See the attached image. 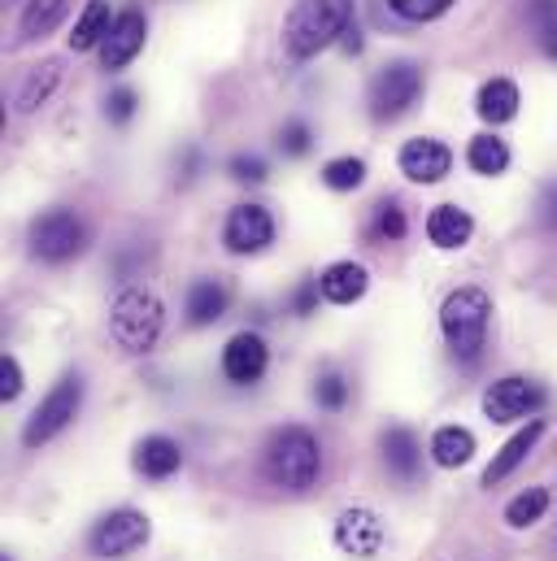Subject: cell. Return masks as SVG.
Returning <instances> with one entry per match:
<instances>
[{
  "instance_id": "38",
  "label": "cell",
  "mask_w": 557,
  "mask_h": 561,
  "mask_svg": "<svg viewBox=\"0 0 557 561\" xmlns=\"http://www.w3.org/2000/svg\"><path fill=\"white\" fill-rule=\"evenodd\" d=\"M527 13H532L536 26H545V22L557 18V0H527Z\"/></svg>"
},
{
  "instance_id": "14",
  "label": "cell",
  "mask_w": 557,
  "mask_h": 561,
  "mask_svg": "<svg viewBox=\"0 0 557 561\" xmlns=\"http://www.w3.org/2000/svg\"><path fill=\"white\" fill-rule=\"evenodd\" d=\"M397 165H401V174H406L410 183L431 187V183H444V179H448V170H453V148L444 140H435V136H414V140L401 144Z\"/></svg>"
},
{
  "instance_id": "21",
  "label": "cell",
  "mask_w": 557,
  "mask_h": 561,
  "mask_svg": "<svg viewBox=\"0 0 557 561\" xmlns=\"http://www.w3.org/2000/svg\"><path fill=\"white\" fill-rule=\"evenodd\" d=\"M475 431H466V426H457V422H448V426H435L431 431V444H427V453H431V461L440 466V470H462V466H470V457H475Z\"/></svg>"
},
{
  "instance_id": "28",
  "label": "cell",
  "mask_w": 557,
  "mask_h": 561,
  "mask_svg": "<svg viewBox=\"0 0 557 561\" xmlns=\"http://www.w3.org/2000/svg\"><path fill=\"white\" fill-rule=\"evenodd\" d=\"M549 505H554L549 488H527V492L510 496V505H505V527L527 531V527H536V523L549 514Z\"/></svg>"
},
{
  "instance_id": "11",
  "label": "cell",
  "mask_w": 557,
  "mask_h": 561,
  "mask_svg": "<svg viewBox=\"0 0 557 561\" xmlns=\"http://www.w3.org/2000/svg\"><path fill=\"white\" fill-rule=\"evenodd\" d=\"M223 244H227V253H236V257H258V253H266V249L275 244V214H271L266 205H258V201L236 205V209L227 214V222H223Z\"/></svg>"
},
{
  "instance_id": "9",
  "label": "cell",
  "mask_w": 557,
  "mask_h": 561,
  "mask_svg": "<svg viewBox=\"0 0 557 561\" xmlns=\"http://www.w3.org/2000/svg\"><path fill=\"white\" fill-rule=\"evenodd\" d=\"M422 101V70L414 61H393L375 75L371 83V118L375 123H397Z\"/></svg>"
},
{
  "instance_id": "19",
  "label": "cell",
  "mask_w": 557,
  "mask_h": 561,
  "mask_svg": "<svg viewBox=\"0 0 557 561\" xmlns=\"http://www.w3.org/2000/svg\"><path fill=\"white\" fill-rule=\"evenodd\" d=\"M231 305V291L223 279H192L183 296V318L187 327H214Z\"/></svg>"
},
{
  "instance_id": "5",
  "label": "cell",
  "mask_w": 557,
  "mask_h": 561,
  "mask_svg": "<svg viewBox=\"0 0 557 561\" xmlns=\"http://www.w3.org/2000/svg\"><path fill=\"white\" fill-rule=\"evenodd\" d=\"M83 392H88L83 375H79V370H66V375L44 392V401L31 410V419L22 426V448H44V444H53L61 431H70L75 419H79V410H83Z\"/></svg>"
},
{
  "instance_id": "37",
  "label": "cell",
  "mask_w": 557,
  "mask_h": 561,
  "mask_svg": "<svg viewBox=\"0 0 557 561\" xmlns=\"http://www.w3.org/2000/svg\"><path fill=\"white\" fill-rule=\"evenodd\" d=\"M536 218H541V227H545V231H554V236H557V179L541 187V201H536Z\"/></svg>"
},
{
  "instance_id": "15",
  "label": "cell",
  "mask_w": 557,
  "mask_h": 561,
  "mask_svg": "<svg viewBox=\"0 0 557 561\" xmlns=\"http://www.w3.org/2000/svg\"><path fill=\"white\" fill-rule=\"evenodd\" d=\"M144 35H148V18H144L139 9L118 13L114 26H110V35L101 39V66H105V70L132 66L139 57V48H144Z\"/></svg>"
},
{
  "instance_id": "26",
  "label": "cell",
  "mask_w": 557,
  "mask_h": 561,
  "mask_svg": "<svg viewBox=\"0 0 557 561\" xmlns=\"http://www.w3.org/2000/svg\"><path fill=\"white\" fill-rule=\"evenodd\" d=\"M371 244H401L410 236V218L401 209V201H379L371 209V227H366Z\"/></svg>"
},
{
  "instance_id": "33",
  "label": "cell",
  "mask_w": 557,
  "mask_h": 561,
  "mask_svg": "<svg viewBox=\"0 0 557 561\" xmlns=\"http://www.w3.org/2000/svg\"><path fill=\"white\" fill-rule=\"evenodd\" d=\"M309 148H314V131H309L300 118L283 123V131H278V152H283V157H305Z\"/></svg>"
},
{
  "instance_id": "20",
  "label": "cell",
  "mask_w": 557,
  "mask_h": 561,
  "mask_svg": "<svg viewBox=\"0 0 557 561\" xmlns=\"http://www.w3.org/2000/svg\"><path fill=\"white\" fill-rule=\"evenodd\" d=\"M318 287H322V300L327 305H357L371 287V271L362 262H331L322 275H318Z\"/></svg>"
},
{
  "instance_id": "8",
  "label": "cell",
  "mask_w": 557,
  "mask_h": 561,
  "mask_svg": "<svg viewBox=\"0 0 557 561\" xmlns=\"http://www.w3.org/2000/svg\"><path fill=\"white\" fill-rule=\"evenodd\" d=\"M545 401H549V392H545L536 379H527V375H501L497 383H488L479 410H484L488 422L510 426V422L536 419V414L545 410Z\"/></svg>"
},
{
  "instance_id": "7",
  "label": "cell",
  "mask_w": 557,
  "mask_h": 561,
  "mask_svg": "<svg viewBox=\"0 0 557 561\" xmlns=\"http://www.w3.org/2000/svg\"><path fill=\"white\" fill-rule=\"evenodd\" d=\"M152 540V518L136 505L105 510L88 531V553L96 561H127Z\"/></svg>"
},
{
  "instance_id": "25",
  "label": "cell",
  "mask_w": 557,
  "mask_h": 561,
  "mask_svg": "<svg viewBox=\"0 0 557 561\" xmlns=\"http://www.w3.org/2000/svg\"><path fill=\"white\" fill-rule=\"evenodd\" d=\"M110 26H114L110 4H105V0H88V9L79 13V22H75V31H70V48H75V53L96 48V44L110 35Z\"/></svg>"
},
{
  "instance_id": "12",
  "label": "cell",
  "mask_w": 557,
  "mask_h": 561,
  "mask_svg": "<svg viewBox=\"0 0 557 561\" xmlns=\"http://www.w3.org/2000/svg\"><path fill=\"white\" fill-rule=\"evenodd\" d=\"M266 370H271V348H266V340L258 331H236L223 344V375H227V383L253 388V383L266 379Z\"/></svg>"
},
{
  "instance_id": "30",
  "label": "cell",
  "mask_w": 557,
  "mask_h": 561,
  "mask_svg": "<svg viewBox=\"0 0 557 561\" xmlns=\"http://www.w3.org/2000/svg\"><path fill=\"white\" fill-rule=\"evenodd\" d=\"M314 405L327 410V414H340V410L349 405V379H344L340 370H322V375L314 379Z\"/></svg>"
},
{
  "instance_id": "18",
  "label": "cell",
  "mask_w": 557,
  "mask_h": 561,
  "mask_svg": "<svg viewBox=\"0 0 557 561\" xmlns=\"http://www.w3.org/2000/svg\"><path fill=\"white\" fill-rule=\"evenodd\" d=\"M475 236V218L462 209V205H435L427 214V240L440 249V253H457L466 249Z\"/></svg>"
},
{
  "instance_id": "39",
  "label": "cell",
  "mask_w": 557,
  "mask_h": 561,
  "mask_svg": "<svg viewBox=\"0 0 557 561\" xmlns=\"http://www.w3.org/2000/svg\"><path fill=\"white\" fill-rule=\"evenodd\" d=\"M541 44H545V53H549V57L557 61V18H554V22H545V26H541Z\"/></svg>"
},
{
  "instance_id": "4",
  "label": "cell",
  "mask_w": 557,
  "mask_h": 561,
  "mask_svg": "<svg viewBox=\"0 0 557 561\" xmlns=\"http://www.w3.org/2000/svg\"><path fill=\"white\" fill-rule=\"evenodd\" d=\"M161 331H166V305H161V296L152 287L127 283L114 296V305H110V335H114V344L123 353H132V357H144V353L157 348Z\"/></svg>"
},
{
  "instance_id": "16",
  "label": "cell",
  "mask_w": 557,
  "mask_h": 561,
  "mask_svg": "<svg viewBox=\"0 0 557 561\" xmlns=\"http://www.w3.org/2000/svg\"><path fill=\"white\" fill-rule=\"evenodd\" d=\"M132 466H136L139 479L166 483V479H174L183 470V448L170 435H144L136 444V453H132Z\"/></svg>"
},
{
  "instance_id": "32",
  "label": "cell",
  "mask_w": 557,
  "mask_h": 561,
  "mask_svg": "<svg viewBox=\"0 0 557 561\" xmlns=\"http://www.w3.org/2000/svg\"><path fill=\"white\" fill-rule=\"evenodd\" d=\"M227 174H231L236 183H266L271 165H266L258 152H236V157L227 161Z\"/></svg>"
},
{
  "instance_id": "34",
  "label": "cell",
  "mask_w": 557,
  "mask_h": 561,
  "mask_svg": "<svg viewBox=\"0 0 557 561\" xmlns=\"http://www.w3.org/2000/svg\"><path fill=\"white\" fill-rule=\"evenodd\" d=\"M22 388H26L22 362H18L13 353H4V357H0V401H4V405H9V401H18V397H22Z\"/></svg>"
},
{
  "instance_id": "13",
  "label": "cell",
  "mask_w": 557,
  "mask_h": 561,
  "mask_svg": "<svg viewBox=\"0 0 557 561\" xmlns=\"http://www.w3.org/2000/svg\"><path fill=\"white\" fill-rule=\"evenodd\" d=\"M545 431H549V422L541 419V414L523 422V426H519V431H514V435L492 453V461H488V466H484V474H479V488H501V483H505V479H510V474H514V470L536 453V444L545 439Z\"/></svg>"
},
{
  "instance_id": "10",
  "label": "cell",
  "mask_w": 557,
  "mask_h": 561,
  "mask_svg": "<svg viewBox=\"0 0 557 561\" xmlns=\"http://www.w3.org/2000/svg\"><path fill=\"white\" fill-rule=\"evenodd\" d=\"M331 545H336V553H344V558L375 561L388 549V527H384V518H379L371 505H349V510H340L336 523H331Z\"/></svg>"
},
{
  "instance_id": "2",
  "label": "cell",
  "mask_w": 557,
  "mask_h": 561,
  "mask_svg": "<svg viewBox=\"0 0 557 561\" xmlns=\"http://www.w3.org/2000/svg\"><path fill=\"white\" fill-rule=\"evenodd\" d=\"M488 327H492V296L479 283H462L444 296L440 305V335L453 353V362L475 366L488 348Z\"/></svg>"
},
{
  "instance_id": "24",
  "label": "cell",
  "mask_w": 557,
  "mask_h": 561,
  "mask_svg": "<svg viewBox=\"0 0 557 561\" xmlns=\"http://www.w3.org/2000/svg\"><path fill=\"white\" fill-rule=\"evenodd\" d=\"M466 165L475 174H484V179H497V174L510 170V144L484 131V136H475V140L466 144Z\"/></svg>"
},
{
  "instance_id": "22",
  "label": "cell",
  "mask_w": 557,
  "mask_h": 561,
  "mask_svg": "<svg viewBox=\"0 0 557 561\" xmlns=\"http://www.w3.org/2000/svg\"><path fill=\"white\" fill-rule=\"evenodd\" d=\"M519 88L510 83V79H488L484 88H479V96H475V110H479V118L484 123H492V127H501V123H510V118H519Z\"/></svg>"
},
{
  "instance_id": "29",
  "label": "cell",
  "mask_w": 557,
  "mask_h": 561,
  "mask_svg": "<svg viewBox=\"0 0 557 561\" xmlns=\"http://www.w3.org/2000/svg\"><path fill=\"white\" fill-rule=\"evenodd\" d=\"M366 183V161L362 157H331L322 165V187L331 192H357Z\"/></svg>"
},
{
  "instance_id": "31",
  "label": "cell",
  "mask_w": 557,
  "mask_h": 561,
  "mask_svg": "<svg viewBox=\"0 0 557 561\" xmlns=\"http://www.w3.org/2000/svg\"><path fill=\"white\" fill-rule=\"evenodd\" d=\"M406 22H435L453 9V0H388Z\"/></svg>"
},
{
  "instance_id": "36",
  "label": "cell",
  "mask_w": 557,
  "mask_h": 561,
  "mask_svg": "<svg viewBox=\"0 0 557 561\" xmlns=\"http://www.w3.org/2000/svg\"><path fill=\"white\" fill-rule=\"evenodd\" d=\"M318 300H322L318 275H305V279L296 283V291H292V313L296 318H309V313H318Z\"/></svg>"
},
{
  "instance_id": "41",
  "label": "cell",
  "mask_w": 557,
  "mask_h": 561,
  "mask_svg": "<svg viewBox=\"0 0 557 561\" xmlns=\"http://www.w3.org/2000/svg\"><path fill=\"white\" fill-rule=\"evenodd\" d=\"M0 561H13V558H9V553H4V558H0Z\"/></svg>"
},
{
  "instance_id": "40",
  "label": "cell",
  "mask_w": 557,
  "mask_h": 561,
  "mask_svg": "<svg viewBox=\"0 0 557 561\" xmlns=\"http://www.w3.org/2000/svg\"><path fill=\"white\" fill-rule=\"evenodd\" d=\"M340 44H344V53H362V35H357V26H349V31L340 35Z\"/></svg>"
},
{
  "instance_id": "23",
  "label": "cell",
  "mask_w": 557,
  "mask_h": 561,
  "mask_svg": "<svg viewBox=\"0 0 557 561\" xmlns=\"http://www.w3.org/2000/svg\"><path fill=\"white\" fill-rule=\"evenodd\" d=\"M57 83H61V61H39V66H31L26 79H22V88H18V110H22V114H35L39 105H48V96L57 92Z\"/></svg>"
},
{
  "instance_id": "3",
  "label": "cell",
  "mask_w": 557,
  "mask_h": 561,
  "mask_svg": "<svg viewBox=\"0 0 557 561\" xmlns=\"http://www.w3.org/2000/svg\"><path fill=\"white\" fill-rule=\"evenodd\" d=\"M353 26V0H292L283 18V53L309 61Z\"/></svg>"
},
{
  "instance_id": "6",
  "label": "cell",
  "mask_w": 557,
  "mask_h": 561,
  "mask_svg": "<svg viewBox=\"0 0 557 561\" xmlns=\"http://www.w3.org/2000/svg\"><path fill=\"white\" fill-rule=\"evenodd\" d=\"M26 249H31V257L44 262V266H66V262H75V257L88 249V222H83L75 209L53 205V209H44V214L31 218V227H26Z\"/></svg>"
},
{
  "instance_id": "1",
  "label": "cell",
  "mask_w": 557,
  "mask_h": 561,
  "mask_svg": "<svg viewBox=\"0 0 557 561\" xmlns=\"http://www.w3.org/2000/svg\"><path fill=\"white\" fill-rule=\"evenodd\" d=\"M262 466H266V479L275 483L278 492L305 496L322 479V444H318V435L309 426L287 422V426H278L275 435L266 439Z\"/></svg>"
},
{
  "instance_id": "27",
  "label": "cell",
  "mask_w": 557,
  "mask_h": 561,
  "mask_svg": "<svg viewBox=\"0 0 557 561\" xmlns=\"http://www.w3.org/2000/svg\"><path fill=\"white\" fill-rule=\"evenodd\" d=\"M66 13H70V0H26L18 31H22V39H44L48 31L61 26Z\"/></svg>"
},
{
  "instance_id": "17",
  "label": "cell",
  "mask_w": 557,
  "mask_h": 561,
  "mask_svg": "<svg viewBox=\"0 0 557 561\" xmlns=\"http://www.w3.org/2000/svg\"><path fill=\"white\" fill-rule=\"evenodd\" d=\"M379 453H384V466L397 483H418L422 479V439L410 426H388L379 435Z\"/></svg>"
},
{
  "instance_id": "35",
  "label": "cell",
  "mask_w": 557,
  "mask_h": 561,
  "mask_svg": "<svg viewBox=\"0 0 557 561\" xmlns=\"http://www.w3.org/2000/svg\"><path fill=\"white\" fill-rule=\"evenodd\" d=\"M136 105L139 96L132 88H118V92H110V101H105V118L114 123V127H127L132 118H136Z\"/></svg>"
}]
</instances>
